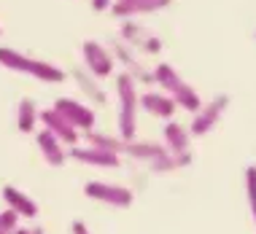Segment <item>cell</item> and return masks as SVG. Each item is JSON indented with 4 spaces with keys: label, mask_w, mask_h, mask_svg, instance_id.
Returning a JSON list of instances; mask_svg holds the SVG:
<instances>
[{
    "label": "cell",
    "mask_w": 256,
    "mask_h": 234,
    "mask_svg": "<svg viewBox=\"0 0 256 234\" xmlns=\"http://www.w3.org/2000/svg\"><path fill=\"white\" fill-rule=\"evenodd\" d=\"M73 234H89V232H86V226L81 224V221H76L73 224Z\"/></svg>",
    "instance_id": "7402d4cb"
},
{
    "label": "cell",
    "mask_w": 256,
    "mask_h": 234,
    "mask_svg": "<svg viewBox=\"0 0 256 234\" xmlns=\"http://www.w3.org/2000/svg\"><path fill=\"white\" fill-rule=\"evenodd\" d=\"M84 194L92 199H100L106 205H114V208H130L132 205V191L124 189V186H110V183H86L84 186Z\"/></svg>",
    "instance_id": "277c9868"
},
{
    "label": "cell",
    "mask_w": 256,
    "mask_h": 234,
    "mask_svg": "<svg viewBox=\"0 0 256 234\" xmlns=\"http://www.w3.org/2000/svg\"><path fill=\"white\" fill-rule=\"evenodd\" d=\"M122 35L127 40H132V43H138V46H143V51H151V54L159 51V40L156 38H146V32H143L140 24H135V22H124Z\"/></svg>",
    "instance_id": "9a60e30c"
},
{
    "label": "cell",
    "mask_w": 256,
    "mask_h": 234,
    "mask_svg": "<svg viewBox=\"0 0 256 234\" xmlns=\"http://www.w3.org/2000/svg\"><path fill=\"white\" fill-rule=\"evenodd\" d=\"M36 140H38V148H40V154H44L46 164H52V167H62V164H65V148H62V143L52 132L44 129V132L36 135Z\"/></svg>",
    "instance_id": "4fadbf2b"
},
{
    "label": "cell",
    "mask_w": 256,
    "mask_h": 234,
    "mask_svg": "<svg viewBox=\"0 0 256 234\" xmlns=\"http://www.w3.org/2000/svg\"><path fill=\"white\" fill-rule=\"evenodd\" d=\"M32 234H44V229H40V226H36V229H30Z\"/></svg>",
    "instance_id": "cb8c5ba5"
},
{
    "label": "cell",
    "mask_w": 256,
    "mask_h": 234,
    "mask_svg": "<svg viewBox=\"0 0 256 234\" xmlns=\"http://www.w3.org/2000/svg\"><path fill=\"white\" fill-rule=\"evenodd\" d=\"M89 140L94 143V148H102V151H114V154L124 151V143L114 140V137H102L100 132H89Z\"/></svg>",
    "instance_id": "e0dca14e"
},
{
    "label": "cell",
    "mask_w": 256,
    "mask_h": 234,
    "mask_svg": "<svg viewBox=\"0 0 256 234\" xmlns=\"http://www.w3.org/2000/svg\"><path fill=\"white\" fill-rule=\"evenodd\" d=\"M108 3H110V0H92V8H94V11H106Z\"/></svg>",
    "instance_id": "44dd1931"
},
{
    "label": "cell",
    "mask_w": 256,
    "mask_h": 234,
    "mask_svg": "<svg viewBox=\"0 0 256 234\" xmlns=\"http://www.w3.org/2000/svg\"><path fill=\"white\" fill-rule=\"evenodd\" d=\"M0 65L8 67V70H16V73H27V75H36L40 81H65V70H60L57 65H49L44 59H32V57H24L19 54L16 49H6L0 46Z\"/></svg>",
    "instance_id": "6da1fadb"
},
{
    "label": "cell",
    "mask_w": 256,
    "mask_h": 234,
    "mask_svg": "<svg viewBox=\"0 0 256 234\" xmlns=\"http://www.w3.org/2000/svg\"><path fill=\"white\" fill-rule=\"evenodd\" d=\"M164 140H168V154L172 156L176 162L186 164L189 162V135L184 132L181 124H168L164 127Z\"/></svg>",
    "instance_id": "9c48e42d"
},
{
    "label": "cell",
    "mask_w": 256,
    "mask_h": 234,
    "mask_svg": "<svg viewBox=\"0 0 256 234\" xmlns=\"http://www.w3.org/2000/svg\"><path fill=\"white\" fill-rule=\"evenodd\" d=\"M14 234H32V232H30V229H16Z\"/></svg>",
    "instance_id": "603a6c76"
},
{
    "label": "cell",
    "mask_w": 256,
    "mask_h": 234,
    "mask_svg": "<svg viewBox=\"0 0 256 234\" xmlns=\"http://www.w3.org/2000/svg\"><path fill=\"white\" fill-rule=\"evenodd\" d=\"M119 86V102H122V113H119V132L124 140H132L138 132V121H135V111H138V94H135V78L130 73H122L116 78Z\"/></svg>",
    "instance_id": "3957f363"
},
{
    "label": "cell",
    "mask_w": 256,
    "mask_h": 234,
    "mask_svg": "<svg viewBox=\"0 0 256 234\" xmlns=\"http://www.w3.org/2000/svg\"><path fill=\"white\" fill-rule=\"evenodd\" d=\"M170 0H116L110 5V11L116 16H135V13H148V11H159L164 8Z\"/></svg>",
    "instance_id": "7c38bea8"
},
{
    "label": "cell",
    "mask_w": 256,
    "mask_h": 234,
    "mask_svg": "<svg viewBox=\"0 0 256 234\" xmlns=\"http://www.w3.org/2000/svg\"><path fill=\"white\" fill-rule=\"evenodd\" d=\"M54 111H57L62 119L70 124L73 129H92V127H94V113H92V108L81 105V102H76V100L60 97L57 102H54Z\"/></svg>",
    "instance_id": "5b68a950"
},
{
    "label": "cell",
    "mask_w": 256,
    "mask_h": 234,
    "mask_svg": "<svg viewBox=\"0 0 256 234\" xmlns=\"http://www.w3.org/2000/svg\"><path fill=\"white\" fill-rule=\"evenodd\" d=\"M3 199H6V205H8V210H14L19 218H22V216L24 218H36L38 216V205L32 202L24 191L14 189V186H6V189H3Z\"/></svg>",
    "instance_id": "8fae6325"
},
{
    "label": "cell",
    "mask_w": 256,
    "mask_h": 234,
    "mask_svg": "<svg viewBox=\"0 0 256 234\" xmlns=\"http://www.w3.org/2000/svg\"><path fill=\"white\" fill-rule=\"evenodd\" d=\"M70 156L76 162H84V164H92V167H119V154L114 151H102V148H94V146H86V148H73Z\"/></svg>",
    "instance_id": "30bf717a"
},
{
    "label": "cell",
    "mask_w": 256,
    "mask_h": 234,
    "mask_svg": "<svg viewBox=\"0 0 256 234\" xmlns=\"http://www.w3.org/2000/svg\"><path fill=\"white\" fill-rule=\"evenodd\" d=\"M38 121H44V127H46V132H52L54 137H57L60 143H68V146H76V140H78V135H76V129L68 124L62 116L54 111H40L38 113Z\"/></svg>",
    "instance_id": "ba28073f"
},
{
    "label": "cell",
    "mask_w": 256,
    "mask_h": 234,
    "mask_svg": "<svg viewBox=\"0 0 256 234\" xmlns=\"http://www.w3.org/2000/svg\"><path fill=\"white\" fill-rule=\"evenodd\" d=\"M16 224H19V216L14 210H3V213H0V234H14L19 229Z\"/></svg>",
    "instance_id": "d6986e66"
},
{
    "label": "cell",
    "mask_w": 256,
    "mask_h": 234,
    "mask_svg": "<svg viewBox=\"0 0 256 234\" xmlns=\"http://www.w3.org/2000/svg\"><path fill=\"white\" fill-rule=\"evenodd\" d=\"M76 78H78V81H81V86H84V89H86V94H92V97H94V100H98V102H106V94H102V92H100V89H98V86H92V84H89V81L84 78V73H81V70H78V73H76Z\"/></svg>",
    "instance_id": "ffe728a7"
},
{
    "label": "cell",
    "mask_w": 256,
    "mask_h": 234,
    "mask_svg": "<svg viewBox=\"0 0 256 234\" xmlns=\"http://www.w3.org/2000/svg\"><path fill=\"white\" fill-rule=\"evenodd\" d=\"M154 78H156L164 89H168V92H172V97H170V100L176 102V105L186 108V111H194V113L200 111V108H202V105H200L197 92H194V89H192L189 84H186V81H184L176 70H172L170 65H156Z\"/></svg>",
    "instance_id": "7a4b0ae2"
},
{
    "label": "cell",
    "mask_w": 256,
    "mask_h": 234,
    "mask_svg": "<svg viewBox=\"0 0 256 234\" xmlns=\"http://www.w3.org/2000/svg\"><path fill=\"white\" fill-rule=\"evenodd\" d=\"M36 121H38V108L32 100H22L19 102V113H16V127L22 132H32L36 129Z\"/></svg>",
    "instance_id": "2e32d148"
},
{
    "label": "cell",
    "mask_w": 256,
    "mask_h": 234,
    "mask_svg": "<svg viewBox=\"0 0 256 234\" xmlns=\"http://www.w3.org/2000/svg\"><path fill=\"white\" fill-rule=\"evenodd\" d=\"M140 105L146 108L151 116H159V119H170L172 113H176V102L170 97H164V94H156V92H146L140 97Z\"/></svg>",
    "instance_id": "5bb4252c"
},
{
    "label": "cell",
    "mask_w": 256,
    "mask_h": 234,
    "mask_svg": "<svg viewBox=\"0 0 256 234\" xmlns=\"http://www.w3.org/2000/svg\"><path fill=\"white\" fill-rule=\"evenodd\" d=\"M84 59L89 65V70H92L98 78H108L110 70H114V59H110V54L102 49L98 40H84Z\"/></svg>",
    "instance_id": "52a82bcc"
},
{
    "label": "cell",
    "mask_w": 256,
    "mask_h": 234,
    "mask_svg": "<svg viewBox=\"0 0 256 234\" xmlns=\"http://www.w3.org/2000/svg\"><path fill=\"white\" fill-rule=\"evenodd\" d=\"M246 189H248V205H251L254 221H256V167L246 170Z\"/></svg>",
    "instance_id": "ac0fdd59"
},
{
    "label": "cell",
    "mask_w": 256,
    "mask_h": 234,
    "mask_svg": "<svg viewBox=\"0 0 256 234\" xmlns=\"http://www.w3.org/2000/svg\"><path fill=\"white\" fill-rule=\"evenodd\" d=\"M226 102H230V97H226V94H221V97L208 102L205 108H200L197 116H194V121H192V135H205V132H210V129L216 127V121L221 119V113H224Z\"/></svg>",
    "instance_id": "8992f818"
}]
</instances>
